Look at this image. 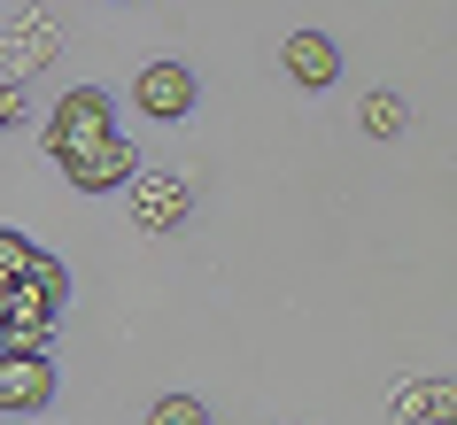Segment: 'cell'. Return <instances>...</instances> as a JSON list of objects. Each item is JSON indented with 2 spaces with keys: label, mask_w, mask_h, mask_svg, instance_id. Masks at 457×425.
I'll return each instance as SVG.
<instances>
[{
  "label": "cell",
  "mask_w": 457,
  "mask_h": 425,
  "mask_svg": "<svg viewBox=\"0 0 457 425\" xmlns=\"http://www.w3.org/2000/svg\"><path fill=\"white\" fill-rule=\"evenodd\" d=\"M117 132V101L101 94V86H78V94L54 101V117H47V155L62 163V155H78V147H94Z\"/></svg>",
  "instance_id": "1"
},
{
  "label": "cell",
  "mask_w": 457,
  "mask_h": 425,
  "mask_svg": "<svg viewBox=\"0 0 457 425\" xmlns=\"http://www.w3.org/2000/svg\"><path fill=\"white\" fill-rule=\"evenodd\" d=\"M124 209H132L140 233H179L194 217V186L179 170H132V178H124Z\"/></svg>",
  "instance_id": "2"
},
{
  "label": "cell",
  "mask_w": 457,
  "mask_h": 425,
  "mask_svg": "<svg viewBox=\"0 0 457 425\" xmlns=\"http://www.w3.org/2000/svg\"><path fill=\"white\" fill-rule=\"evenodd\" d=\"M54 356L39 348H0V418H31V410H47L54 402Z\"/></svg>",
  "instance_id": "3"
},
{
  "label": "cell",
  "mask_w": 457,
  "mask_h": 425,
  "mask_svg": "<svg viewBox=\"0 0 457 425\" xmlns=\"http://www.w3.org/2000/svg\"><path fill=\"white\" fill-rule=\"evenodd\" d=\"M132 170H140V155H132V140H124V132H109V140L62 155V178H71L78 193H109V186H124Z\"/></svg>",
  "instance_id": "4"
},
{
  "label": "cell",
  "mask_w": 457,
  "mask_h": 425,
  "mask_svg": "<svg viewBox=\"0 0 457 425\" xmlns=\"http://www.w3.org/2000/svg\"><path fill=\"white\" fill-rule=\"evenodd\" d=\"M132 101H140V117H155V124H187L194 70H187V62H147V70L132 78Z\"/></svg>",
  "instance_id": "5"
},
{
  "label": "cell",
  "mask_w": 457,
  "mask_h": 425,
  "mask_svg": "<svg viewBox=\"0 0 457 425\" xmlns=\"http://www.w3.org/2000/svg\"><path fill=\"white\" fill-rule=\"evenodd\" d=\"M279 70L295 78V86H311V94H326L341 78V47L326 39V31H295L287 47H279Z\"/></svg>",
  "instance_id": "6"
},
{
  "label": "cell",
  "mask_w": 457,
  "mask_h": 425,
  "mask_svg": "<svg viewBox=\"0 0 457 425\" xmlns=\"http://www.w3.org/2000/svg\"><path fill=\"white\" fill-rule=\"evenodd\" d=\"M24 286H39V294H47L54 309L71 302V271H62V263H54L47 248H31V263H24Z\"/></svg>",
  "instance_id": "7"
},
{
  "label": "cell",
  "mask_w": 457,
  "mask_h": 425,
  "mask_svg": "<svg viewBox=\"0 0 457 425\" xmlns=\"http://www.w3.org/2000/svg\"><path fill=\"white\" fill-rule=\"evenodd\" d=\"M364 132H372V140H395V132H403V101L395 94H364Z\"/></svg>",
  "instance_id": "8"
},
{
  "label": "cell",
  "mask_w": 457,
  "mask_h": 425,
  "mask_svg": "<svg viewBox=\"0 0 457 425\" xmlns=\"http://www.w3.org/2000/svg\"><path fill=\"white\" fill-rule=\"evenodd\" d=\"M147 425H210V410H202L194 395H163L155 410H147Z\"/></svg>",
  "instance_id": "9"
},
{
  "label": "cell",
  "mask_w": 457,
  "mask_h": 425,
  "mask_svg": "<svg viewBox=\"0 0 457 425\" xmlns=\"http://www.w3.org/2000/svg\"><path fill=\"white\" fill-rule=\"evenodd\" d=\"M24 263H31V240L0 225V286H16V279H24Z\"/></svg>",
  "instance_id": "10"
},
{
  "label": "cell",
  "mask_w": 457,
  "mask_h": 425,
  "mask_svg": "<svg viewBox=\"0 0 457 425\" xmlns=\"http://www.w3.org/2000/svg\"><path fill=\"white\" fill-rule=\"evenodd\" d=\"M411 410H427L434 425H450V418H457V387H450V379H434V387H427L419 402H411Z\"/></svg>",
  "instance_id": "11"
},
{
  "label": "cell",
  "mask_w": 457,
  "mask_h": 425,
  "mask_svg": "<svg viewBox=\"0 0 457 425\" xmlns=\"http://www.w3.org/2000/svg\"><path fill=\"white\" fill-rule=\"evenodd\" d=\"M16 117H24V86H0V132H8Z\"/></svg>",
  "instance_id": "12"
},
{
  "label": "cell",
  "mask_w": 457,
  "mask_h": 425,
  "mask_svg": "<svg viewBox=\"0 0 457 425\" xmlns=\"http://www.w3.org/2000/svg\"><path fill=\"white\" fill-rule=\"evenodd\" d=\"M0 317H8V286H0Z\"/></svg>",
  "instance_id": "13"
}]
</instances>
